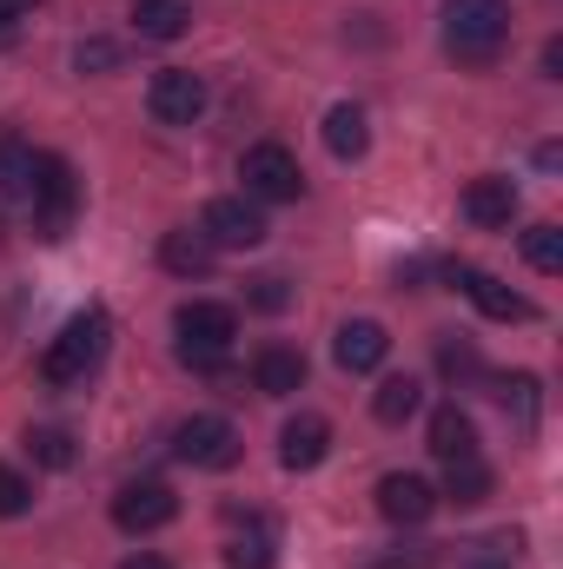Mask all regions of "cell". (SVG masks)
I'll list each match as a JSON object with an SVG mask.
<instances>
[{
  "mask_svg": "<svg viewBox=\"0 0 563 569\" xmlns=\"http://www.w3.org/2000/svg\"><path fill=\"white\" fill-rule=\"evenodd\" d=\"M20 20H27V7H20V0H0V47L20 40Z\"/></svg>",
  "mask_w": 563,
  "mask_h": 569,
  "instance_id": "cell-31",
  "label": "cell"
},
{
  "mask_svg": "<svg viewBox=\"0 0 563 569\" xmlns=\"http://www.w3.org/2000/svg\"><path fill=\"white\" fill-rule=\"evenodd\" d=\"M107 338H113V318H107L100 305L73 311V318L60 325V338L40 351V378H47V385H80V378L107 358Z\"/></svg>",
  "mask_w": 563,
  "mask_h": 569,
  "instance_id": "cell-2",
  "label": "cell"
},
{
  "mask_svg": "<svg viewBox=\"0 0 563 569\" xmlns=\"http://www.w3.org/2000/svg\"><path fill=\"white\" fill-rule=\"evenodd\" d=\"M544 73H551V80H563V40H551V47H544Z\"/></svg>",
  "mask_w": 563,
  "mask_h": 569,
  "instance_id": "cell-32",
  "label": "cell"
},
{
  "mask_svg": "<svg viewBox=\"0 0 563 569\" xmlns=\"http://www.w3.org/2000/svg\"><path fill=\"white\" fill-rule=\"evenodd\" d=\"M146 113H152L159 127H192V120L206 113V80H199L192 67H166V73H152V87H146Z\"/></svg>",
  "mask_w": 563,
  "mask_h": 569,
  "instance_id": "cell-8",
  "label": "cell"
},
{
  "mask_svg": "<svg viewBox=\"0 0 563 569\" xmlns=\"http://www.w3.org/2000/svg\"><path fill=\"white\" fill-rule=\"evenodd\" d=\"M431 457H437V463L477 457V425H471V411H457V405H437V411H431Z\"/></svg>",
  "mask_w": 563,
  "mask_h": 569,
  "instance_id": "cell-15",
  "label": "cell"
},
{
  "mask_svg": "<svg viewBox=\"0 0 563 569\" xmlns=\"http://www.w3.org/2000/svg\"><path fill=\"white\" fill-rule=\"evenodd\" d=\"M253 385H259L266 398H292V391H305V351H292V345H266V351L253 358Z\"/></svg>",
  "mask_w": 563,
  "mask_h": 569,
  "instance_id": "cell-16",
  "label": "cell"
},
{
  "mask_svg": "<svg viewBox=\"0 0 563 569\" xmlns=\"http://www.w3.org/2000/svg\"><path fill=\"white\" fill-rule=\"evenodd\" d=\"M444 279L464 284V291H471V305H477L491 325H524V318H537V305H531L524 291H511V284L491 279V272H471V266H444Z\"/></svg>",
  "mask_w": 563,
  "mask_h": 569,
  "instance_id": "cell-10",
  "label": "cell"
},
{
  "mask_svg": "<svg viewBox=\"0 0 563 569\" xmlns=\"http://www.w3.org/2000/svg\"><path fill=\"white\" fill-rule=\"evenodd\" d=\"M431 510H437V490L424 483L418 470H392V477H378V517H385V523L418 530Z\"/></svg>",
  "mask_w": 563,
  "mask_h": 569,
  "instance_id": "cell-12",
  "label": "cell"
},
{
  "mask_svg": "<svg viewBox=\"0 0 563 569\" xmlns=\"http://www.w3.org/2000/svg\"><path fill=\"white\" fill-rule=\"evenodd\" d=\"M239 179H246V199H259V206H292V199H305V166H298V152L279 146V140L246 146Z\"/></svg>",
  "mask_w": 563,
  "mask_h": 569,
  "instance_id": "cell-3",
  "label": "cell"
},
{
  "mask_svg": "<svg viewBox=\"0 0 563 569\" xmlns=\"http://www.w3.org/2000/svg\"><path fill=\"white\" fill-rule=\"evenodd\" d=\"M179 517V497H172V483H159V477H140V483H120L113 490V523L127 530V537H152V530H166Z\"/></svg>",
  "mask_w": 563,
  "mask_h": 569,
  "instance_id": "cell-7",
  "label": "cell"
},
{
  "mask_svg": "<svg viewBox=\"0 0 563 569\" xmlns=\"http://www.w3.org/2000/svg\"><path fill=\"white\" fill-rule=\"evenodd\" d=\"M172 457L179 463H192V470H233L239 463V430L226 425V418H186V425L172 430Z\"/></svg>",
  "mask_w": 563,
  "mask_h": 569,
  "instance_id": "cell-6",
  "label": "cell"
},
{
  "mask_svg": "<svg viewBox=\"0 0 563 569\" xmlns=\"http://www.w3.org/2000/svg\"><path fill=\"white\" fill-rule=\"evenodd\" d=\"M27 212H33V232L40 239H67V226L80 212V179H73V166L60 152H40V179H33Z\"/></svg>",
  "mask_w": 563,
  "mask_h": 569,
  "instance_id": "cell-4",
  "label": "cell"
},
{
  "mask_svg": "<svg viewBox=\"0 0 563 569\" xmlns=\"http://www.w3.org/2000/svg\"><path fill=\"white\" fill-rule=\"evenodd\" d=\"M511 40V7L504 0H444V53L457 67H491Z\"/></svg>",
  "mask_w": 563,
  "mask_h": 569,
  "instance_id": "cell-1",
  "label": "cell"
},
{
  "mask_svg": "<svg viewBox=\"0 0 563 569\" xmlns=\"http://www.w3.org/2000/svg\"><path fill=\"white\" fill-rule=\"evenodd\" d=\"M464 569H511V563H497V557H477V563H464Z\"/></svg>",
  "mask_w": 563,
  "mask_h": 569,
  "instance_id": "cell-34",
  "label": "cell"
},
{
  "mask_svg": "<svg viewBox=\"0 0 563 569\" xmlns=\"http://www.w3.org/2000/svg\"><path fill=\"white\" fill-rule=\"evenodd\" d=\"M332 358H338V371L365 378V371H378V365L392 358V331H385L378 318H352V325H338V338H332Z\"/></svg>",
  "mask_w": 563,
  "mask_h": 569,
  "instance_id": "cell-11",
  "label": "cell"
},
{
  "mask_svg": "<svg viewBox=\"0 0 563 569\" xmlns=\"http://www.w3.org/2000/svg\"><path fill=\"white\" fill-rule=\"evenodd\" d=\"M444 497H451V503H464V510H477V503L491 497V463H484V457L444 463Z\"/></svg>",
  "mask_w": 563,
  "mask_h": 569,
  "instance_id": "cell-24",
  "label": "cell"
},
{
  "mask_svg": "<svg viewBox=\"0 0 563 569\" xmlns=\"http://www.w3.org/2000/svg\"><path fill=\"white\" fill-rule=\"evenodd\" d=\"M199 232H206V246L213 252H253V246H266V212H259V199H246V192H226V199H213L206 212H199Z\"/></svg>",
  "mask_w": 563,
  "mask_h": 569,
  "instance_id": "cell-5",
  "label": "cell"
},
{
  "mask_svg": "<svg viewBox=\"0 0 563 569\" xmlns=\"http://www.w3.org/2000/svg\"><path fill=\"white\" fill-rule=\"evenodd\" d=\"M73 67H80V73H107V67H120V47H113V40H80V47H73Z\"/></svg>",
  "mask_w": 563,
  "mask_h": 569,
  "instance_id": "cell-29",
  "label": "cell"
},
{
  "mask_svg": "<svg viewBox=\"0 0 563 569\" xmlns=\"http://www.w3.org/2000/svg\"><path fill=\"white\" fill-rule=\"evenodd\" d=\"M325 146H332V159H365V146H372V127H365V107H332L325 113Z\"/></svg>",
  "mask_w": 563,
  "mask_h": 569,
  "instance_id": "cell-19",
  "label": "cell"
},
{
  "mask_svg": "<svg viewBox=\"0 0 563 569\" xmlns=\"http://www.w3.org/2000/svg\"><path fill=\"white\" fill-rule=\"evenodd\" d=\"M273 550H279L273 523L266 517H246V530L226 543V569H273Z\"/></svg>",
  "mask_w": 563,
  "mask_h": 569,
  "instance_id": "cell-22",
  "label": "cell"
},
{
  "mask_svg": "<svg viewBox=\"0 0 563 569\" xmlns=\"http://www.w3.org/2000/svg\"><path fill=\"white\" fill-rule=\"evenodd\" d=\"M27 510H33V483L13 463H0V517H27Z\"/></svg>",
  "mask_w": 563,
  "mask_h": 569,
  "instance_id": "cell-28",
  "label": "cell"
},
{
  "mask_svg": "<svg viewBox=\"0 0 563 569\" xmlns=\"http://www.w3.org/2000/svg\"><path fill=\"white\" fill-rule=\"evenodd\" d=\"M418 405H424L418 378H385V385H378V398H372V418H378V425H412V418H418Z\"/></svg>",
  "mask_w": 563,
  "mask_h": 569,
  "instance_id": "cell-23",
  "label": "cell"
},
{
  "mask_svg": "<svg viewBox=\"0 0 563 569\" xmlns=\"http://www.w3.org/2000/svg\"><path fill=\"white\" fill-rule=\"evenodd\" d=\"M172 331H179V351H233L239 311L233 305H213V298H186L172 311Z\"/></svg>",
  "mask_w": 563,
  "mask_h": 569,
  "instance_id": "cell-9",
  "label": "cell"
},
{
  "mask_svg": "<svg viewBox=\"0 0 563 569\" xmlns=\"http://www.w3.org/2000/svg\"><path fill=\"white\" fill-rule=\"evenodd\" d=\"M497 405H504V418L517 430H531L544 418V385L531 371H511V378H497Z\"/></svg>",
  "mask_w": 563,
  "mask_h": 569,
  "instance_id": "cell-20",
  "label": "cell"
},
{
  "mask_svg": "<svg viewBox=\"0 0 563 569\" xmlns=\"http://www.w3.org/2000/svg\"><path fill=\"white\" fill-rule=\"evenodd\" d=\"M437 371H444L451 385H471V378H484V358H477V345H464V338H437Z\"/></svg>",
  "mask_w": 563,
  "mask_h": 569,
  "instance_id": "cell-25",
  "label": "cell"
},
{
  "mask_svg": "<svg viewBox=\"0 0 563 569\" xmlns=\"http://www.w3.org/2000/svg\"><path fill=\"white\" fill-rule=\"evenodd\" d=\"M325 450H332V425H325L318 411H298V418L279 430V463L285 470H318Z\"/></svg>",
  "mask_w": 563,
  "mask_h": 569,
  "instance_id": "cell-14",
  "label": "cell"
},
{
  "mask_svg": "<svg viewBox=\"0 0 563 569\" xmlns=\"http://www.w3.org/2000/svg\"><path fill=\"white\" fill-rule=\"evenodd\" d=\"M27 457H33V463H47V470H67V463H73V437H67V430H53V425L27 430Z\"/></svg>",
  "mask_w": 563,
  "mask_h": 569,
  "instance_id": "cell-27",
  "label": "cell"
},
{
  "mask_svg": "<svg viewBox=\"0 0 563 569\" xmlns=\"http://www.w3.org/2000/svg\"><path fill=\"white\" fill-rule=\"evenodd\" d=\"M134 27H140V40H179L192 27V7L186 0H134Z\"/></svg>",
  "mask_w": 563,
  "mask_h": 569,
  "instance_id": "cell-21",
  "label": "cell"
},
{
  "mask_svg": "<svg viewBox=\"0 0 563 569\" xmlns=\"http://www.w3.org/2000/svg\"><path fill=\"white\" fill-rule=\"evenodd\" d=\"M33 179H40V152L20 140H0V199L27 206L33 199Z\"/></svg>",
  "mask_w": 563,
  "mask_h": 569,
  "instance_id": "cell-17",
  "label": "cell"
},
{
  "mask_svg": "<svg viewBox=\"0 0 563 569\" xmlns=\"http://www.w3.org/2000/svg\"><path fill=\"white\" fill-rule=\"evenodd\" d=\"M524 259H531V272L557 279L563 272V232L557 226H531V232H524Z\"/></svg>",
  "mask_w": 563,
  "mask_h": 569,
  "instance_id": "cell-26",
  "label": "cell"
},
{
  "mask_svg": "<svg viewBox=\"0 0 563 569\" xmlns=\"http://www.w3.org/2000/svg\"><path fill=\"white\" fill-rule=\"evenodd\" d=\"M120 569H172V563H166V557H152V550H140V557H127Z\"/></svg>",
  "mask_w": 563,
  "mask_h": 569,
  "instance_id": "cell-33",
  "label": "cell"
},
{
  "mask_svg": "<svg viewBox=\"0 0 563 569\" xmlns=\"http://www.w3.org/2000/svg\"><path fill=\"white\" fill-rule=\"evenodd\" d=\"M464 219L477 226V232H504L511 219H517V186L511 179H497V172H484V179H471L464 186Z\"/></svg>",
  "mask_w": 563,
  "mask_h": 569,
  "instance_id": "cell-13",
  "label": "cell"
},
{
  "mask_svg": "<svg viewBox=\"0 0 563 569\" xmlns=\"http://www.w3.org/2000/svg\"><path fill=\"white\" fill-rule=\"evenodd\" d=\"M246 298H253L259 311H285V305H292V284H285V279H253Z\"/></svg>",
  "mask_w": 563,
  "mask_h": 569,
  "instance_id": "cell-30",
  "label": "cell"
},
{
  "mask_svg": "<svg viewBox=\"0 0 563 569\" xmlns=\"http://www.w3.org/2000/svg\"><path fill=\"white\" fill-rule=\"evenodd\" d=\"M159 266L179 272V279H206V272H213V246H206V232H166V239H159Z\"/></svg>",
  "mask_w": 563,
  "mask_h": 569,
  "instance_id": "cell-18",
  "label": "cell"
}]
</instances>
